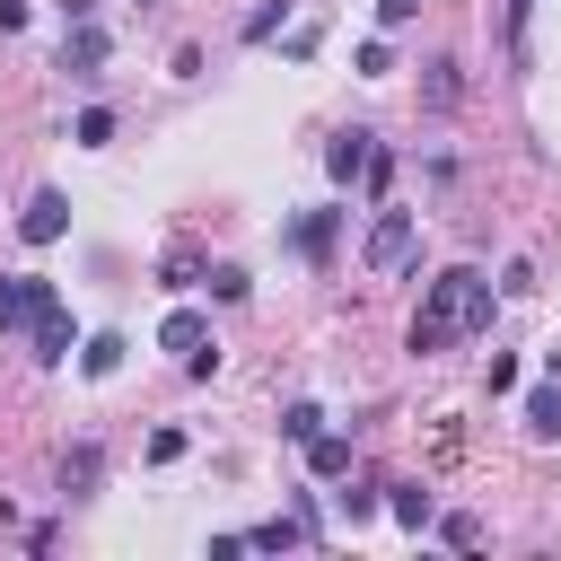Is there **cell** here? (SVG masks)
<instances>
[{
  "instance_id": "6da1fadb",
  "label": "cell",
  "mask_w": 561,
  "mask_h": 561,
  "mask_svg": "<svg viewBox=\"0 0 561 561\" xmlns=\"http://www.w3.org/2000/svg\"><path fill=\"white\" fill-rule=\"evenodd\" d=\"M482 324H491V280H482L473 263H456V272L430 280V298H421V316H412V351L430 359V351H447V342H465V333H482Z\"/></svg>"
},
{
  "instance_id": "7a4b0ae2",
  "label": "cell",
  "mask_w": 561,
  "mask_h": 561,
  "mask_svg": "<svg viewBox=\"0 0 561 561\" xmlns=\"http://www.w3.org/2000/svg\"><path fill=\"white\" fill-rule=\"evenodd\" d=\"M359 263H368V272H403V263H412V210H377Z\"/></svg>"
},
{
  "instance_id": "3957f363",
  "label": "cell",
  "mask_w": 561,
  "mask_h": 561,
  "mask_svg": "<svg viewBox=\"0 0 561 561\" xmlns=\"http://www.w3.org/2000/svg\"><path fill=\"white\" fill-rule=\"evenodd\" d=\"M158 351H175V359H184L193 377H210V359H219V351H210V316H193V307H175V316L158 324Z\"/></svg>"
},
{
  "instance_id": "277c9868",
  "label": "cell",
  "mask_w": 561,
  "mask_h": 561,
  "mask_svg": "<svg viewBox=\"0 0 561 561\" xmlns=\"http://www.w3.org/2000/svg\"><path fill=\"white\" fill-rule=\"evenodd\" d=\"M333 245H342V210H298L289 219V254L298 263H333Z\"/></svg>"
},
{
  "instance_id": "5b68a950",
  "label": "cell",
  "mask_w": 561,
  "mask_h": 561,
  "mask_svg": "<svg viewBox=\"0 0 561 561\" xmlns=\"http://www.w3.org/2000/svg\"><path fill=\"white\" fill-rule=\"evenodd\" d=\"M44 298H53V280H35V272H9V280H0V333H26Z\"/></svg>"
},
{
  "instance_id": "8992f818",
  "label": "cell",
  "mask_w": 561,
  "mask_h": 561,
  "mask_svg": "<svg viewBox=\"0 0 561 561\" xmlns=\"http://www.w3.org/2000/svg\"><path fill=\"white\" fill-rule=\"evenodd\" d=\"M26 342H35V359L53 368V359H70V307H61V289L35 307V324H26Z\"/></svg>"
},
{
  "instance_id": "52a82bcc",
  "label": "cell",
  "mask_w": 561,
  "mask_h": 561,
  "mask_svg": "<svg viewBox=\"0 0 561 561\" xmlns=\"http://www.w3.org/2000/svg\"><path fill=\"white\" fill-rule=\"evenodd\" d=\"M61 228H70V202H61V193H53V184H44V193H35V202H26V210H18V237H26V245H53V237H61Z\"/></svg>"
},
{
  "instance_id": "ba28073f",
  "label": "cell",
  "mask_w": 561,
  "mask_h": 561,
  "mask_svg": "<svg viewBox=\"0 0 561 561\" xmlns=\"http://www.w3.org/2000/svg\"><path fill=\"white\" fill-rule=\"evenodd\" d=\"M96 61H105V26L79 18V26L61 35V70H70V79H96Z\"/></svg>"
},
{
  "instance_id": "9c48e42d",
  "label": "cell",
  "mask_w": 561,
  "mask_h": 561,
  "mask_svg": "<svg viewBox=\"0 0 561 561\" xmlns=\"http://www.w3.org/2000/svg\"><path fill=\"white\" fill-rule=\"evenodd\" d=\"M307 473H316V482H342V473H351V438L316 430V438H307Z\"/></svg>"
},
{
  "instance_id": "30bf717a",
  "label": "cell",
  "mask_w": 561,
  "mask_h": 561,
  "mask_svg": "<svg viewBox=\"0 0 561 561\" xmlns=\"http://www.w3.org/2000/svg\"><path fill=\"white\" fill-rule=\"evenodd\" d=\"M368 149H377V131H333V149H324V167H333V175L351 184V175L368 167Z\"/></svg>"
},
{
  "instance_id": "8fae6325",
  "label": "cell",
  "mask_w": 561,
  "mask_h": 561,
  "mask_svg": "<svg viewBox=\"0 0 561 561\" xmlns=\"http://www.w3.org/2000/svg\"><path fill=\"white\" fill-rule=\"evenodd\" d=\"M96 473H105V456H96V447L79 438V447L61 456V491H70V500H88V491H96Z\"/></svg>"
},
{
  "instance_id": "7c38bea8",
  "label": "cell",
  "mask_w": 561,
  "mask_h": 561,
  "mask_svg": "<svg viewBox=\"0 0 561 561\" xmlns=\"http://www.w3.org/2000/svg\"><path fill=\"white\" fill-rule=\"evenodd\" d=\"M526 438H561V377L526 394Z\"/></svg>"
},
{
  "instance_id": "4fadbf2b",
  "label": "cell",
  "mask_w": 561,
  "mask_h": 561,
  "mask_svg": "<svg viewBox=\"0 0 561 561\" xmlns=\"http://www.w3.org/2000/svg\"><path fill=\"white\" fill-rule=\"evenodd\" d=\"M526 26H535V0H508V61L517 70H535V35Z\"/></svg>"
},
{
  "instance_id": "5bb4252c",
  "label": "cell",
  "mask_w": 561,
  "mask_h": 561,
  "mask_svg": "<svg viewBox=\"0 0 561 561\" xmlns=\"http://www.w3.org/2000/svg\"><path fill=\"white\" fill-rule=\"evenodd\" d=\"M79 368H88V377H114V368H123V333H88Z\"/></svg>"
},
{
  "instance_id": "9a60e30c",
  "label": "cell",
  "mask_w": 561,
  "mask_h": 561,
  "mask_svg": "<svg viewBox=\"0 0 561 561\" xmlns=\"http://www.w3.org/2000/svg\"><path fill=\"white\" fill-rule=\"evenodd\" d=\"M386 508H394V526H412V535L430 526V491H421V482H394V500H386Z\"/></svg>"
},
{
  "instance_id": "2e32d148",
  "label": "cell",
  "mask_w": 561,
  "mask_h": 561,
  "mask_svg": "<svg viewBox=\"0 0 561 561\" xmlns=\"http://www.w3.org/2000/svg\"><path fill=\"white\" fill-rule=\"evenodd\" d=\"M280 430H289V438H298V447H307V438H316V430H324V412H316V403H289V412H280Z\"/></svg>"
},
{
  "instance_id": "e0dca14e",
  "label": "cell",
  "mask_w": 561,
  "mask_h": 561,
  "mask_svg": "<svg viewBox=\"0 0 561 561\" xmlns=\"http://www.w3.org/2000/svg\"><path fill=\"white\" fill-rule=\"evenodd\" d=\"M438 543H456V552H473V543H482V517H438Z\"/></svg>"
},
{
  "instance_id": "ac0fdd59",
  "label": "cell",
  "mask_w": 561,
  "mask_h": 561,
  "mask_svg": "<svg viewBox=\"0 0 561 561\" xmlns=\"http://www.w3.org/2000/svg\"><path fill=\"white\" fill-rule=\"evenodd\" d=\"M79 140H88V149H105V140H114V114H105V105H88V114H79Z\"/></svg>"
},
{
  "instance_id": "d6986e66",
  "label": "cell",
  "mask_w": 561,
  "mask_h": 561,
  "mask_svg": "<svg viewBox=\"0 0 561 561\" xmlns=\"http://www.w3.org/2000/svg\"><path fill=\"white\" fill-rule=\"evenodd\" d=\"M280 18H289V0H263V9H254V18H245V44H263V35H272V26H280Z\"/></svg>"
},
{
  "instance_id": "ffe728a7",
  "label": "cell",
  "mask_w": 561,
  "mask_h": 561,
  "mask_svg": "<svg viewBox=\"0 0 561 561\" xmlns=\"http://www.w3.org/2000/svg\"><path fill=\"white\" fill-rule=\"evenodd\" d=\"M430 105H456V61H430Z\"/></svg>"
},
{
  "instance_id": "44dd1931",
  "label": "cell",
  "mask_w": 561,
  "mask_h": 561,
  "mask_svg": "<svg viewBox=\"0 0 561 561\" xmlns=\"http://www.w3.org/2000/svg\"><path fill=\"white\" fill-rule=\"evenodd\" d=\"M359 184H368V193H386V184H394V158H386V149H368V167H359Z\"/></svg>"
},
{
  "instance_id": "7402d4cb",
  "label": "cell",
  "mask_w": 561,
  "mask_h": 561,
  "mask_svg": "<svg viewBox=\"0 0 561 561\" xmlns=\"http://www.w3.org/2000/svg\"><path fill=\"white\" fill-rule=\"evenodd\" d=\"M202 280V254H167V289H193Z\"/></svg>"
},
{
  "instance_id": "603a6c76",
  "label": "cell",
  "mask_w": 561,
  "mask_h": 561,
  "mask_svg": "<svg viewBox=\"0 0 561 561\" xmlns=\"http://www.w3.org/2000/svg\"><path fill=\"white\" fill-rule=\"evenodd\" d=\"M184 456V430H149V465H175Z\"/></svg>"
},
{
  "instance_id": "cb8c5ba5",
  "label": "cell",
  "mask_w": 561,
  "mask_h": 561,
  "mask_svg": "<svg viewBox=\"0 0 561 561\" xmlns=\"http://www.w3.org/2000/svg\"><path fill=\"white\" fill-rule=\"evenodd\" d=\"M377 18H386V26H412V18H421V0H377Z\"/></svg>"
}]
</instances>
